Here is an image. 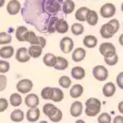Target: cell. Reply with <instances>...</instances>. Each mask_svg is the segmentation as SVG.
Here are the masks:
<instances>
[{
  "instance_id": "obj_11",
  "label": "cell",
  "mask_w": 123,
  "mask_h": 123,
  "mask_svg": "<svg viewBox=\"0 0 123 123\" xmlns=\"http://www.w3.org/2000/svg\"><path fill=\"white\" fill-rule=\"evenodd\" d=\"M82 111H83V104L80 101H75V102H73L71 104V106H70V114L73 117H80Z\"/></svg>"
},
{
  "instance_id": "obj_37",
  "label": "cell",
  "mask_w": 123,
  "mask_h": 123,
  "mask_svg": "<svg viewBox=\"0 0 123 123\" xmlns=\"http://www.w3.org/2000/svg\"><path fill=\"white\" fill-rule=\"evenodd\" d=\"M11 36L7 32H0V44H9L11 42Z\"/></svg>"
},
{
  "instance_id": "obj_50",
  "label": "cell",
  "mask_w": 123,
  "mask_h": 123,
  "mask_svg": "<svg viewBox=\"0 0 123 123\" xmlns=\"http://www.w3.org/2000/svg\"><path fill=\"white\" fill-rule=\"evenodd\" d=\"M121 10L123 11V2H122V5H121Z\"/></svg>"
},
{
  "instance_id": "obj_32",
  "label": "cell",
  "mask_w": 123,
  "mask_h": 123,
  "mask_svg": "<svg viewBox=\"0 0 123 123\" xmlns=\"http://www.w3.org/2000/svg\"><path fill=\"white\" fill-rule=\"evenodd\" d=\"M26 41L29 42L30 44H39V37H37V34L33 31H28Z\"/></svg>"
},
{
  "instance_id": "obj_2",
  "label": "cell",
  "mask_w": 123,
  "mask_h": 123,
  "mask_svg": "<svg viewBox=\"0 0 123 123\" xmlns=\"http://www.w3.org/2000/svg\"><path fill=\"white\" fill-rule=\"evenodd\" d=\"M119 27H120V22L117 20H115V19H112L108 23H104L101 27L100 34L104 39H110V38H112L117 32Z\"/></svg>"
},
{
  "instance_id": "obj_49",
  "label": "cell",
  "mask_w": 123,
  "mask_h": 123,
  "mask_svg": "<svg viewBox=\"0 0 123 123\" xmlns=\"http://www.w3.org/2000/svg\"><path fill=\"white\" fill-rule=\"evenodd\" d=\"M5 2H6V0H0V8L5 6Z\"/></svg>"
},
{
  "instance_id": "obj_7",
  "label": "cell",
  "mask_w": 123,
  "mask_h": 123,
  "mask_svg": "<svg viewBox=\"0 0 123 123\" xmlns=\"http://www.w3.org/2000/svg\"><path fill=\"white\" fill-rule=\"evenodd\" d=\"M74 47L73 40L69 37H63L60 40V49L63 53H69L72 51V49Z\"/></svg>"
},
{
  "instance_id": "obj_31",
  "label": "cell",
  "mask_w": 123,
  "mask_h": 123,
  "mask_svg": "<svg viewBox=\"0 0 123 123\" xmlns=\"http://www.w3.org/2000/svg\"><path fill=\"white\" fill-rule=\"evenodd\" d=\"M9 101H10V104L12 106H19L22 103V98L19 93H12Z\"/></svg>"
},
{
  "instance_id": "obj_42",
  "label": "cell",
  "mask_w": 123,
  "mask_h": 123,
  "mask_svg": "<svg viewBox=\"0 0 123 123\" xmlns=\"http://www.w3.org/2000/svg\"><path fill=\"white\" fill-rule=\"evenodd\" d=\"M7 86V78L6 75L0 74V91H3Z\"/></svg>"
},
{
  "instance_id": "obj_41",
  "label": "cell",
  "mask_w": 123,
  "mask_h": 123,
  "mask_svg": "<svg viewBox=\"0 0 123 123\" xmlns=\"http://www.w3.org/2000/svg\"><path fill=\"white\" fill-rule=\"evenodd\" d=\"M50 119V121H52V122H59V121H61V119H62V111L61 110H58V112L55 113L53 117H49Z\"/></svg>"
},
{
  "instance_id": "obj_47",
  "label": "cell",
  "mask_w": 123,
  "mask_h": 123,
  "mask_svg": "<svg viewBox=\"0 0 123 123\" xmlns=\"http://www.w3.org/2000/svg\"><path fill=\"white\" fill-rule=\"evenodd\" d=\"M117 109H119V111H120L121 113L123 114V101L119 103V106H117Z\"/></svg>"
},
{
  "instance_id": "obj_18",
  "label": "cell",
  "mask_w": 123,
  "mask_h": 123,
  "mask_svg": "<svg viewBox=\"0 0 123 123\" xmlns=\"http://www.w3.org/2000/svg\"><path fill=\"white\" fill-rule=\"evenodd\" d=\"M55 30L59 33H66L69 30V25L67 20L64 19H58L57 23H55Z\"/></svg>"
},
{
  "instance_id": "obj_22",
  "label": "cell",
  "mask_w": 123,
  "mask_h": 123,
  "mask_svg": "<svg viewBox=\"0 0 123 123\" xmlns=\"http://www.w3.org/2000/svg\"><path fill=\"white\" fill-rule=\"evenodd\" d=\"M43 47L39 46V44H31L29 47V53L32 58H39L42 53Z\"/></svg>"
},
{
  "instance_id": "obj_26",
  "label": "cell",
  "mask_w": 123,
  "mask_h": 123,
  "mask_svg": "<svg viewBox=\"0 0 123 123\" xmlns=\"http://www.w3.org/2000/svg\"><path fill=\"white\" fill-rule=\"evenodd\" d=\"M83 44L86 48H94L98 44V39L94 36H86L83 39Z\"/></svg>"
},
{
  "instance_id": "obj_10",
  "label": "cell",
  "mask_w": 123,
  "mask_h": 123,
  "mask_svg": "<svg viewBox=\"0 0 123 123\" xmlns=\"http://www.w3.org/2000/svg\"><path fill=\"white\" fill-rule=\"evenodd\" d=\"M20 10H21V5L18 0H11L7 5V11H8L9 14H11V16L17 14Z\"/></svg>"
},
{
  "instance_id": "obj_1",
  "label": "cell",
  "mask_w": 123,
  "mask_h": 123,
  "mask_svg": "<svg viewBox=\"0 0 123 123\" xmlns=\"http://www.w3.org/2000/svg\"><path fill=\"white\" fill-rule=\"evenodd\" d=\"M62 0H26L21 14L27 23L40 32H47L48 23L62 10Z\"/></svg>"
},
{
  "instance_id": "obj_4",
  "label": "cell",
  "mask_w": 123,
  "mask_h": 123,
  "mask_svg": "<svg viewBox=\"0 0 123 123\" xmlns=\"http://www.w3.org/2000/svg\"><path fill=\"white\" fill-rule=\"evenodd\" d=\"M93 77L97 79L98 81H105L109 77V72H108V69L103 66H95L93 68Z\"/></svg>"
},
{
  "instance_id": "obj_35",
  "label": "cell",
  "mask_w": 123,
  "mask_h": 123,
  "mask_svg": "<svg viewBox=\"0 0 123 123\" xmlns=\"http://www.w3.org/2000/svg\"><path fill=\"white\" fill-rule=\"evenodd\" d=\"M58 19H59V18H58L57 16H55V17L52 18L51 20L49 21L48 28H47V31H48V33H53V32L57 31V30H55V23H57Z\"/></svg>"
},
{
  "instance_id": "obj_34",
  "label": "cell",
  "mask_w": 123,
  "mask_h": 123,
  "mask_svg": "<svg viewBox=\"0 0 123 123\" xmlns=\"http://www.w3.org/2000/svg\"><path fill=\"white\" fill-rule=\"evenodd\" d=\"M71 31L74 36H80L83 33L84 31V27L81 25V23H73L71 26Z\"/></svg>"
},
{
  "instance_id": "obj_13",
  "label": "cell",
  "mask_w": 123,
  "mask_h": 123,
  "mask_svg": "<svg viewBox=\"0 0 123 123\" xmlns=\"http://www.w3.org/2000/svg\"><path fill=\"white\" fill-rule=\"evenodd\" d=\"M25 103L28 108H36L39 104V97L34 93H30L26 97L25 99Z\"/></svg>"
},
{
  "instance_id": "obj_33",
  "label": "cell",
  "mask_w": 123,
  "mask_h": 123,
  "mask_svg": "<svg viewBox=\"0 0 123 123\" xmlns=\"http://www.w3.org/2000/svg\"><path fill=\"white\" fill-rule=\"evenodd\" d=\"M64 98V94H63V91L60 90L59 88H55V91H53V97H52V101L55 102H61Z\"/></svg>"
},
{
  "instance_id": "obj_45",
  "label": "cell",
  "mask_w": 123,
  "mask_h": 123,
  "mask_svg": "<svg viewBox=\"0 0 123 123\" xmlns=\"http://www.w3.org/2000/svg\"><path fill=\"white\" fill-rule=\"evenodd\" d=\"M47 44V40L43 37H39V46L41 47H46Z\"/></svg>"
},
{
  "instance_id": "obj_39",
  "label": "cell",
  "mask_w": 123,
  "mask_h": 123,
  "mask_svg": "<svg viewBox=\"0 0 123 123\" xmlns=\"http://www.w3.org/2000/svg\"><path fill=\"white\" fill-rule=\"evenodd\" d=\"M111 121L112 120L109 113H101L98 117V122L99 123H110Z\"/></svg>"
},
{
  "instance_id": "obj_27",
  "label": "cell",
  "mask_w": 123,
  "mask_h": 123,
  "mask_svg": "<svg viewBox=\"0 0 123 123\" xmlns=\"http://www.w3.org/2000/svg\"><path fill=\"white\" fill-rule=\"evenodd\" d=\"M57 58L55 55L52 53H47L44 57H43V63L48 67H53L55 68V63H57Z\"/></svg>"
},
{
  "instance_id": "obj_19",
  "label": "cell",
  "mask_w": 123,
  "mask_h": 123,
  "mask_svg": "<svg viewBox=\"0 0 123 123\" xmlns=\"http://www.w3.org/2000/svg\"><path fill=\"white\" fill-rule=\"evenodd\" d=\"M102 92H103V95L106 98H110L115 93V86L113 84L112 82H108L104 84L102 89Z\"/></svg>"
},
{
  "instance_id": "obj_40",
  "label": "cell",
  "mask_w": 123,
  "mask_h": 123,
  "mask_svg": "<svg viewBox=\"0 0 123 123\" xmlns=\"http://www.w3.org/2000/svg\"><path fill=\"white\" fill-rule=\"evenodd\" d=\"M10 69V64L6 60H0V73H6Z\"/></svg>"
},
{
  "instance_id": "obj_20",
  "label": "cell",
  "mask_w": 123,
  "mask_h": 123,
  "mask_svg": "<svg viewBox=\"0 0 123 123\" xmlns=\"http://www.w3.org/2000/svg\"><path fill=\"white\" fill-rule=\"evenodd\" d=\"M14 53V49L13 47L8 46V47H2L0 49V57L3 58V59H9L11 58Z\"/></svg>"
},
{
  "instance_id": "obj_43",
  "label": "cell",
  "mask_w": 123,
  "mask_h": 123,
  "mask_svg": "<svg viewBox=\"0 0 123 123\" xmlns=\"http://www.w3.org/2000/svg\"><path fill=\"white\" fill-rule=\"evenodd\" d=\"M7 108H8V100H6L5 98H1L0 99V112L6 111Z\"/></svg>"
},
{
  "instance_id": "obj_3",
  "label": "cell",
  "mask_w": 123,
  "mask_h": 123,
  "mask_svg": "<svg viewBox=\"0 0 123 123\" xmlns=\"http://www.w3.org/2000/svg\"><path fill=\"white\" fill-rule=\"evenodd\" d=\"M101 110V102L95 98H90L86 102V114L88 117H95Z\"/></svg>"
},
{
  "instance_id": "obj_21",
  "label": "cell",
  "mask_w": 123,
  "mask_h": 123,
  "mask_svg": "<svg viewBox=\"0 0 123 123\" xmlns=\"http://www.w3.org/2000/svg\"><path fill=\"white\" fill-rule=\"evenodd\" d=\"M83 93V86L81 84H74L70 90V97L73 99H78L80 98Z\"/></svg>"
},
{
  "instance_id": "obj_28",
  "label": "cell",
  "mask_w": 123,
  "mask_h": 123,
  "mask_svg": "<svg viewBox=\"0 0 123 123\" xmlns=\"http://www.w3.org/2000/svg\"><path fill=\"white\" fill-rule=\"evenodd\" d=\"M69 66V62L67 59H64L63 57H58L57 58V63H55V70H59V71H61V70H64V69H67Z\"/></svg>"
},
{
  "instance_id": "obj_24",
  "label": "cell",
  "mask_w": 123,
  "mask_h": 123,
  "mask_svg": "<svg viewBox=\"0 0 123 123\" xmlns=\"http://www.w3.org/2000/svg\"><path fill=\"white\" fill-rule=\"evenodd\" d=\"M75 5L72 0H66L62 3V11L66 14H70L72 11H74Z\"/></svg>"
},
{
  "instance_id": "obj_30",
  "label": "cell",
  "mask_w": 123,
  "mask_h": 123,
  "mask_svg": "<svg viewBox=\"0 0 123 123\" xmlns=\"http://www.w3.org/2000/svg\"><path fill=\"white\" fill-rule=\"evenodd\" d=\"M53 91H55V88L46 86V88L41 91V98H42V99H44V100H52V97H53Z\"/></svg>"
},
{
  "instance_id": "obj_15",
  "label": "cell",
  "mask_w": 123,
  "mask_h": 123,
  "mask_svg": "<svg viewBox=\"0 0 123 123\" xmlns=\"http://www.w3.org/2000/svg\"><path fill=\"white\" fill-rule=\"evenodd\" d=\"M58 108L55 105V104H51V103H47V104H44L43 105V108H42V111H43V113L47 115L48 117H53V115L55 114L58 112Z\"/></svg>"
},
{
  "instance_id": "obj_6",
  "label": "cell",
  "mask_w": 123,
  "mask_h": 123,
  "mask_svg": "<svg viewBox=\"0 0 123 123\" xmlns=\"http://www.w3.org/2000/svg\"><path fill=\"white\" fill-rule=\"evenodd\" d=\"M99 51H100V53L103 55V58H104V57H109V55H111L117 53V49H115L114 44H112V43H110V42H104L100 46Z\"/></svg>"
},
{
  "instance_id": "obj_25",
  "label": "cell",
  "mask_w": 123,
  "mask_h": 123,
  "mask_svg": "<svg viewBox=\"0 0 123 123\" xmlns=\"http://www.w3.org/2000/svg\"><path fill=\"white\" fill-rule=\"evenodd\" d=\"M98 20H99V16L95 11L93 10H89L88 11V14H86V22L89 23L90 26H95L98 23Z\"/></svg>"
},
{
  "instance_id": "obj_44",
  "label": "cell",
  "mask_w": 123,
  "mask_h": 123,
  "mask_svg": "<svg viewBox=\"0 0 123 123\" xmlns=\"http://www.w3.org/2000/svg\"><path fill=\"white\" fill-rule=\"evenodd\" d=\"M117 84L120 89H123V72L119 73L117 77Z\"/></svg>"
},
{
  "instance_id": "obj_8",
  "label": "cell",
  "mask_w": 123,
  "mask_h": 123,
  "mask_svg": "<svg viewBox=\"0 0 123 123\" xmlns=\"http://www.w3.org/2000/svg\"><path fill=\"white\" fill-rule=\"evenodd\" d=\"M32 86H33V83L28 79L20 80L17 83V90L20 93H29L32 90Z\"/></svg>"
},
{
  "instance_id": "obj_17",
  "label": "cell",
  "mask_w": 123,
  "mask_h": 123,
  "mask_svg": "<svg viewBox=\"0 0 123 123\" xmlns=\"http://www.w3.org/2000/svg\"><path fill=\"white\" fill-rule=\"evenodd\" d=\"M71 75L72 78H74L75 80H82L83 78L86 77V71L81 67H74L71 70Z\"/></svg>"
},
{
  "instance_id": "obj_46",
  "label": "cell",
  "mask_w": 123,
  "mask_h": 123,
  "mask_svg": "<svg viewBox=\"0 0 123 123\" xmlns=\"http://www.w3.org/2000/svg\"><path fill=\"white\" fill-rule=\"evenodd\" d=\"M113 122H114V123H123V117H121V115L115 117L114 120H113Z\"/></svg>"
},
{
  "instance_id": "obj_5",
  "label": "cell",
  "mask_w": 123,
  "mask_h": 123,
  "mask_svg": "<svg viewBox=\"0 0 123 123\" xmlns=\"http://www.w3.org/2000/svg\"><path fill=\"white\" fill-rule=\"evenodd\" d=\"M115 6L112 5V3H105L103 5L100 9V13L103 18L105 19H109V18H112L115 14Z\"/></svg>"
},
{
  "instance_id": "obj_14",
  "label": "cell",
  "mask_w": 123,
  "mask_h": 123,
  "mask_svg": "<svg viewBox=\"0 0 123 123\" xmlns=\"http://www.w3.org/2000/svg\"><path fill=\"white\" fill-rule=\"evenodd\" d=\"M28 31L29 30L26 28V27H23V26L18 27L17 30H16V38H17V40L20 41V42H25L27 39Z\"/></svg>"
},
{
  "instance_id": "obj_38",
  "label": "cell",
  "mask_w": 123,
  "mask_h": 123,
  "mask_svg": "<svg viewBox=\"0 0 123 123\" xmlns=\"http://www.w3.org/2000/svg\"><path fill=\"white\" fill-rule=\"evenodd\" d=\"M59 84H60V86L64 88V89H68L69 86H71V80H70V78H68L67 75H62V77L59 79Z\"/></svg>"
},
{
  "instance_id": "obj_12",
  "label": "cell",
  "mask_w": 123,
  "mask_h": 123,
  "mask_svg": "<svg viewBox=\"0 0 123 123\" xmlns=\"http://www.w3.org/2000/svg\"><path fill=\"white\" fill-rule=\"evenodd\" d=\"M26 117L29 122H37L39 120V117H40V110L38 109L37 106L36 108H30L27 112Z\"/></svg>"
},
{
  "instance_id": "obj_23",
  "label": "cell",
  "mask_w": 123,
  "mask_h": 123,
  "mask_svg": "<svg viewBox=\"0 0 123 123\" xmlns=\"http://www.w3.org/2000/svg\"><path fill=\"white\" fill-rule=\"evenodd\" d=\"M90 9L86 8V7H81L77 10L75 12V19L79 21H86V14H88V11Z\"/></svg>"
},
{
  "instance_id": "obj_29",
  "label": "cell",
  "mask_w": 123,
  "mask_h": 123,
  "mask_svg": "<svg viewBox=\"0 0 123 123\" xmlns=\"http://www.w3.org/2000/svg\"><path fill=\"white\" fill-rule=\"evenodd\" d=\"M10 117H11L12 122H21V121L25 119V113H23V111L17 109V110H14V111L11 112Z\"/></svg>"
},
{
  "instance_id": "obj_16",
  "label": "cell",
  "mask_w": 123,
  "mask_h": 123,
  "mask_svg": "<svg viewBox=\"0 0 123 123\" xmlns=\"http://www.w3.org/2000/svg\"><path fill=\"white\" fill-rule=\"evenodd\" d=\"M86 50L83 48H77L72 53V60L74 62H80L86 58Z\"/></svg>"
},
{
  "instance_id": "obj_9",
  "label": "cell",
  "mask_w": 123,
  "mask_h": 123,
  "mask_svg": "<svg viewBox=\"0 0 123 123\" xmlns=\"http://www.w3.org/2000/svg\"><path fill=\"white\" fill-rule=\"evenodd\" d=\"M30 58H31V55L29 53V49L27 48H19L16 52V59L19 62H28Z\"/></svg>"
},
{
  "instance_id": "obj_48",
  "label": "cell",
  "mask_w": 123,
  "mask_h": 123,
  "mask_svg": "<svg viewBox=\"0 0 123 123\" xmlns=\"http://www.w3.org/2000/svg\"><path fill=\"white\" fill-rule=\"evenodd\" d=\"M119 43H120L121 46H123V33L120 36V38H119Z\"/></svg>"
},
{
  "instance_id": "obj_36",
  "label": "cell",
  "mask_w": 123,
  "mask_h": 123,
  "mask_svg": "<svg viewBox=\"0 0 123 123\" xmlns=\"http://www.w3.org/2000/svg\"><path fill=\"white\" fill-rule=\"evenodd\" d=\"M104 61L109 66H115L117 63V61H119V57H117V53H114V55H111L109 57H104Z\"/></svg>"
}]
</instances>
